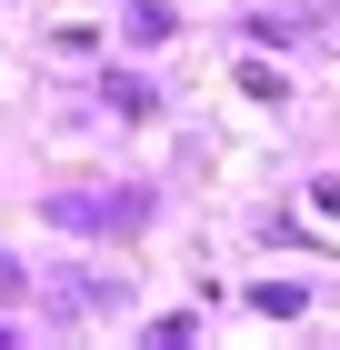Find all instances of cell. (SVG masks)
Wrapping results in <instances>:
<instances>
[{
	"label": "cell",
	"mask_w": 340,
	"mask_h": 350,
	"mask_svg": "<svg viewBox=\"0 0 340 350\" xmlns=\"http://www.w3.org/2000/svg\"><path fill=\"white\" fill-rule=\"evenodd\" d=\"M40 220H51V230H101V241H120V230L151 220V190H51Z\"/></svg>",
	"instance_id": "1"
},
{
	"label": "cell",
	"mask_w": 340,
	"mask_h": 350,
	"mask_svg": "<svg viewBox=\"0 0 340 350\" xmlns=\"http://www.w3.org/2000/svg\"><path fill=\"white\" fill-rule=\"evenodd\" d=\"M101 100H110V110H120V120H140V110H151V100H160V90H151V81H140V70H110V90H101Z\"/></svg>",
	"instance_id": "2"
},
{
	"label": "cell",
	"mask_w": 340,
	"mask_h": 350,
	"mask_svg": "<svg viewBox=\"0 0 340 350\" xmlns=\"http://www.w3.org/2000/svg\"><path fill=\"white\" fill-rule=\"evenodd\" d=\"M170 30H181V21H170L160 0H131V40H170Z\"/></svg>",
	"instance_id": "3"
},
{
	"label": "cell",
	"mask_w": 340,
	"mask_h": 350,
	"mask_svg": "<svg viewBox=\"0 0 340 350\" xmlns=\"http://www.w3.org/2000/svg\"><path fill=\"white\" fill-rule=\"evenodd\" d=\"M200 340V321H190V310H170V321H151V350H190Z\"/></svg>",
	"instance_id": "4"
},
{
	"label": "cell",
	"mask_w": 340,
	"mask_h": 350,
	"mask_svg": "<svg viewBox=\"0 0 340 350\" xmlns=\"http://www.w3.org/2000/svg\"><path fill=\"white\" fill-rule=\"evenodd\" d=\"M250 310H270V321H290V310H300V291H290V280H261V291H250Z\"/></svg>",
	"instance_id": "5"
}]
</instances>
